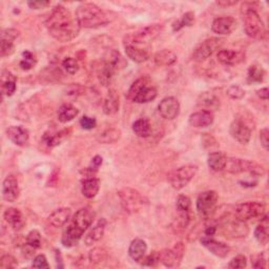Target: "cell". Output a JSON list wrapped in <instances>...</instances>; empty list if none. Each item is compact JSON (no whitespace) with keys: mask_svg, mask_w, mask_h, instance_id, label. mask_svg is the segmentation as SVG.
I'll return each mask as SVG.
<instances>
[{"mask_svg":"<svg viewBox=\"0 0 269 269\" xmlns=\"http://www.w3.org/2000/svg\"><path fill=\"white\" fill-rule=\"evenodd\" d=\"M45 27L53 38L60 42L74 40L79 32L80 26L72 15L71 11L62 5L56 6L45 20Z\"/></svg>","mask_w":269,"mask_h":269,"instance_id":"6da1fadb","label":"cell"},{"mask_svg":"<svg viewBox=\"0 0 269 269\" xmlns=\"http://www.w3.org/2000/svg\"><path fill=\"white\" fill-rule=\"evenodd\" d=\"M96 214L90 207L80 209L73 217L71 223L63 231L61 243L64 247H74L77 245L83 234L93 224Z\"/></svg>","mask_w":269,"mask_h":269,"instance_id":"7a4b0ae2","label":"cell"},{"mask_svg":"<svg viewBox=\"0 0 269 269\" xmlns=\"http://www.w3.org/2000/svg\"><path fill=\"white\" fill-rule=\"evenodd\" d=\"M255 3H245L242 5L241 14L244 22V30L248 37L255 40H264L267 38V30L265 24L256 11Z\"/></svg>","mask_w":269,"mask_h":269,"instance_id":"3957f363","label":"cell"},{"mask_svg":"<svg viewBox=\"0 0 269 269\" xmlns=\"http://www.w3.org/2000/svg\"><path fill=\"white\" fill-rule=\"evenodd\" d=\"M76 19L80 28L97 29L109 23L108 15L95 4L84 3L78 6L76 10Z\"/></svg>","mask_w":269,"mask_h":269,"instance_id":"277c9868","label":"cell"},{"mask_svg":"<svg viewBox=\"0 0 269 269\" xmlns=\"http://www.w3.org/2000/svg\"><path fill=\"white\" fill-rule=\"evenodd\" d=\"M158 96V91L151 84L148 77H141L134 81L127 92V99L136 103H149Z\"/></svg>","mask_w":269,"mask_h":269,"instance_id":"5b68a950","label":"cell"},{"mask_svg":"<svg viewBox=\"0 0 269 269\" xmlns=\"http://www.w3.org/2000/svg\"><path fill=\"white\" fill-rule=\"evenodd\" d=\"M224 169L232 175L248 173L253 177H262L265 175V168L254 161L239 158H227Z\"/></svg>","mask_w":269,"mask_h":269,"instance_id":"8992f818","label":"cell"},{"mask_svg":"<svg viewBox=\"0 0 269 269\" xmlns=\"http://www.w3.org/2000/svg\"><path fill=\"white\" fill-rule=\"evenodd\" d=\"M118 197L120 199L122 209L130 215L141 212L149 202L138 190L130 187H125L119 190Z\"/></svg>","mask_w":269,"mask_h":269,"instance_id":"52a82bcc","label":"cell"},{"mask_svg":"<svg viewBox=\"0 0 269 269\" xmlns=\"http://www.w3.org/2000/svg\"><path fill=\"white\" fill-rule=\"evenodd\" d=\"M220 226L225 237L231 239H241L245 238L248 232V226L244 220H241L236 215H225L220 220Z\"/></svg>","mask_w":269,"mask_h":269,"instance_id":"ba28073f","label":"cell"},{"mask_svg":"<svg viewBox=\"0 0 269 269\" xmlns=\"http://www.w3.org/2000/svg\"><path fill=\"white\" fill-rule=\"evenodd\" d=\"M198 169L199 167L195 164H185L180 166L168 175L169 184L177 190L184 188L197 175Z\"/></svg>","mask_w":269,"mask_h":269,"instance_id":"9c48e42d","label":"cell"},{"mask_svg":"<svg viewBox=\"0 0 269 269\" xmlns=\"http://www.w3.org/2000/svg\"><path fill=\"white\" fill-rule=\"evenodd\" d=\"M163 30L162 24H151L145 28H142L136 32L126 35L124 37V45H139L142 43H148L154 40L161 34Z\"/></svg>","mask_w":269,"mask_h":269,"instance_id":"30bf717a","label":"cell"},{"mask_svg":"<svg viewBox=\"0 0 269 269\" xmlns=\"http://www.w3.org/2000/svg\"><path fill=\"white\" fill-rule=\"evenodd\" d=\"M219 201V194L215 190H206L199 194L197 199V211L199 215L209 219L215 213Z\"/></svg>","mask_w":269,"mask_h":269,"instance_id":"8fae6325","label":"cell"},{"mask_svg":"<svg viewBox=\"0 0 269 269\" xmlns=\"http://www.w3.org/2000/svg\"><path fill=\"white\" fill-rule=\"evenodd\" d=\"M265 205L260 202H246L236 206L235 215L244 221L251 219L263 218L265 216Z\"/></svg>","mask_w":269,"mask_h":269,"instance_id":"7c38bea8","label":"cell"},{"mask_svg":"<svg viewBox=\"0 0 269 269\" xmlns=\"http://www.w3.org/2000/svg\"><path fill=\"white\" fill-rule=\"evenodd\" d=\"M185 246L183 243H177L173 248H167L159 251L160 262L166 267H178L184 256Z\"/></svg>","mask_w":269,"mask_h":269,"instance_id":"4fadbf2b","label":"cell"},{"mask_svg":"<svg viewBox=\"0 0 269 269\" xmlns=\"http://www.w3.org/2000/svg\"><path fill=\"white\" fill-rule=\"evenodd\" d=\"M223 44V40L220 38H210L202 42L200 45L197 46V48L193 51L192 53V59L194 61H198V62H201V61L206 60L207 58H210L215 51H217L218 48H220Z\"/></svg>","mask_w":269,"mask_h":269,"instance_id":"5bb4252c","label":"cell"},{"mask_svg":"<svg viewBox=\"0 0 269 269\" xmlns=\"http://www.w3.org/2000/svg\"><path fill=\"white\" fill-rule=\"evenodd\" d=\"M229 132L231 137L241 144H247L251 138V128L239 118L232 121Z\"/></svg>","mask_w":269,"mask_h":269,"instance_id":"9a60e30c","label":"cell"},{"mask_svg":"<svg viewBox=\"0 0 269 269\" xmlns=\"http://www.w3.org/2000/svg\"><path fill=\"white\" fill-rule=\"evenodd\" d=\"M158 111L165 120H174L180 113V103L175 97H166L159 103Z\"/></svg>","mask_w":269,"mask_h":269,"instance_id":"2e32d148","label":"cell"},{"mask_svg":"<svg viewBox=\"0 0 269 269\" xmlns=\"http://www.w3.org/2000/svg\"><path fill=\"white\" fill-rule=\"evenodd\" d=\"M19 183L15 176L10 175L3 182V199L9 203H13L19 198Z\"/></svg>","mask_w":269,"mask_h":269,"instance_id":"e0dca14e","label":"cell"},{"mask_svg":"<svg viewBox=\"0 0 269 269\" xmlns=\"http://www.w3.org/2000/svg\"><path fill=\"white\" fill-rule=\"evenodd\" d=\"M201 243L207 250L211 251L214 255L218 256V258L224 259L230 252V247L227 244L216 241L213 237H202Z\"/></svg>","mask_w":269,"mask_h":269,"instance_id":"ac0fdd59","label":"cell"},{"mask_svg":"<svg viewBox=\"0 0 269 269\" xmlns=\"http://www.w3.org/2000/svg\"><path fill=\"white\" fill-rule=\"evenodd\" d=\"M237 28V21L231 16L218 17L213 21L212 30L218 35H229Z\"/></svg>","mask_w":269,"mask_h":269,"instance_id":"d6986e66","label":"cell"},{"mask_svg":"<svg viewBox=\"0 0 269 269\" xmlns=\"http://www.w3.org/2000/svg\"><path fill=\"white\" fill-rule=\"evenodd\" d=\"M217 58L224 65H237L245 60V53L236 50H220Z\"/></svg>","mask_w":269,"mask_h":269,"instance_id":"ffe728a7","label":"cell"},{"mask_svg":"<svg viewBox=\"0 0 269 269\" xmlns=\"http://www.w3.org/2000/svg\"><path fill=\"white\" fill-rule=\"evenodd\" d=\"M214 114L213 112L210 111H200V112H195L193 114H191L189 116L188 119V123L193 126V127H197V128H205V127H209L214 123Z\"/></svg>","mask_w":269,"mask_h":269,"instance_id":"44dd1931","label":"cell"},{"mask_svg":"<svg viewBox=\"0 0 269 269\" xmlns=\"http://www.w3.org/2000/svg\"><path fill=\"white\" fill-rule=\"evenodd\" d=\"M107 221L104 218H101L90 230L84 237V244L87 246H92L93 244L100 241L105 232Z\"/></svg>","mask_w":269,"mask_h":269,"instance_id":"7402d4cb","label":"cell"},{"mask_svg":"<svg viewBox=\"0 0 269 269\" xmlns=\"http://www.w3.org/2000/svg\"><path fill=\"white\" fill-rule=\"evenodd\" d=\"M7 136L17 146L27 145L30 139V132L22 126H10L7 129Z\"/></svg>","mask_w":269,"mask_h":269,"instance_id":"603a6c76","label":"cell"},{"mask_svg":"<svg viewBox=\"0 0 269 269\" xmlns=\"http://www.w3.org/2000/svg\"><path fill=\"white\" fill-rule=\"evenodd\" d=\"M4 219L14 230H21L26 225V219H24L22 213L14 207H10V209L6 210Z\"/></svg>","mask_w":269,"mask_h":269,"instance_id":"cb8c5ba5","label":"cell"},{"mask_svg":"<svg viewBox=\"0 0 269 269\" xmlns=\"http://www.w3.org/2000/svg\"><path fill=\"white\" fill-rule=\"evenodd\" d=\"M72 211L68 207H61V209L56 210L50 216H48V222L56 228H60L64 226L71 219Z\"/></svg>","mask_w":269,"mask_h":269,"instance_id":"d4e9b609","label":"cell"},{"mask_svg":"<svg viewBox=\"0 0 269 269\" xmlns=\"http://www.w3.org/2000/svg\"><path fill=\"white\" fill-rule=\"evenodd\" d=\"M120 108V97L117 91L109 90L103 101V113L105 115H115Z\"/></svg>","mask_w":269,"mask_h":269,"instance_id":"484cf974","label":"cell"},{"mask_svg":"<svg viewBox=\"0 0 269 269\" xmlns=\"http://www.w3.org/2000/svg\"><path fill=\"white\" fill-rule=\"evenodd\" d=\"M17 79L9 71H3L2 73V95L11 97L13 96L17 89Z\"/></svg>","mask_w":269,"mask_h":269,"instance_id":"4316f807","label":"cell"},{"mask_svg":"<svg viewBox=\"0 0 269 269\" xmlns=\"http://www.w3.org/2000/svg\"><path fill=\"white\" fill-rule=\"evenodd\" d=\"M146 251H148V244L144 240L134 239L131 241L128 248V254L133 261L140 262L145 256Z\"/></svg>","mask_w":269,"mask_h":269,"instance_id":"83f0119b","label":"cell"},{"mask_svg":"<svg viewBox=\"0 0 269 269\" xmlns=\"http://www.w3.org/2000/svg\"><path fill=\"white\" fill-rule=\"evenodd\" d=\"M124 50L126 56L137 63H143L148 61L151 57V54L145 48L139 47L138 45H124Z\"/></svg>","mask_w":269,"mask_h":269,"instance_id":"f1b7e54d","label":"cell"},{"mask_svg":"<svg viewBox=\"0 0 269 269\" xmlns=\"http://www.w3.org/2000/svg\"><path fill=\"white\" fill-rule=\"evenodd\" d=\"M99 189H100L99 179H97L95 177H91L82 181L81 191L85 198H88V199L95 198L97 193L99 192Z\"/></svg>","mask_w":269,"mask_h":269,"instance_id":"f546056e","label":"cell"},{"mask_svg":"<svg viewBox=\"0 0 269 269\" xmlns=\"http://www.w3.org/2000/svg\"><path fill=\"white\" fill-rule=\"evenodd\" d=\"M254 238L261 245H266L269 241V221L268 217L265 215L261 222L256 225L254 229Z\"/></svg>","mask_w":269,"mask_h":269,"instance_id":"4dcf8cb0","label":"cell"},{"mask_svg":"<svg viewBox=\"0 0 269 269\" xmlns=\"http://www.w3.org/2000/svg\"><path fill=\"white\" fill-rule=\"evenodd\" d=\"M79 114L78 108L71 103H64L61 105L58 109V120L62 123H68V122L74 120Z\"/></svg>","mask_w":269,"mask_h":269,"instance_id":"1f68e13d","label":"cell"},{"mask_svg":"<svg viewBox=\"0 0 269 269\" xmlns=\"http://www.w3.org/2000/svg\"><path fill=\"white\" fill-rule=\"evenodd\" d=\"M198 104L200 106H204L206 109L205 111H217L220 107V99L219 98L210 92H205L202 95H200L198 99Z\"/></svg>","mask_w":269,"mask_h":269,"instance_id":"d6a6232c","label":"cell"},{"mask_svg":"<svg viewBox=\"0 0 269 269\" xmlns=\"http://www.w3.org/2000/svg\"><path fill=\"white\" fill-rule=\"evenodd\" d=\"M132 131L139 138H149L152 134V124L149 119H138L132 123Z\"/></svg>","mask_w":269,"mask_h":269,"instance_id":"836d02e7","label":"cell"},{"mask_svg":"<svg viewBox=\"0 0 269 269\" xmlns=\"http://www.w3.org/2000/svg\"><path fill=\"white\" fill-rule=\"evenodd\" d=\"M154 62L158 66H170L177 62V55L169 50H162L155 55Z\"/></svg>","mask_w":269,"mask_h":269,"instance_id":"e575fe53","label":"cell"},{"mask_svg":"<svg viewBox=\"0 0 269 269\" xmlns=\"http://www.w3.org/2000/svg\"><path fill=\"white\" fill-rule=\"evenodd\" d=\"M227 158L226 156L221 152H215L211 153L207 157V164H209L210 168L214 172H221L224 169L226 164Z\"/></svg>","mask_w":269,"mask_h":269,"instance_id":"d590c367","label":"cell"},{"mask_svg":"<svg viewBox=\"0 0 269 269\" xmlns=\"http://www.w3.org/2000/svg\"><path fill=\"white\" fill-rule=\"evenodd\" d=\"M116 72L117 71L111 64L103 61L101 66L98 69V78H99V81L103 87H107L112 82Z\"/></svg>","mask_w":269,"mask_h":269,"instance_id":"8d00e7d4","label":"cell"},{"mask_svg":"<svg viewBox=\"0 0 269 269\" xmlns=\"http://www.w3.org/2000/svg\"><path fill=\"white\" fill-rule=\"evenodd\" d=\"M121 138V131L117 128H107L97 134V141L102 144H113Z\"/></svg>","mask_w":269,"mask_h":269,"instance_id":"74e56055","label":"cell"},{"mask_svg":"<svg viewBox=\"0 0 269 269\" xmlns=\"http://www.w3.org/2000/svg\"><path fill=\"white\" fill-rule=\"evenodd\" d=\"M66 137V130H61L58 132L46 131L42 136V142L48 148H55L64 140Z\"/></svg>","mask_w":269,"mask_h":269,"instance_id":"f35d334b","label":"cell"},{"mask_svg":"<svg viewBox=\"0 0 269 269\" xmlns=\"http://www.w3.org/2000/svg\"><path fill=\"white\" fill-rule=\"evenodd\" d=\"M105 62L111 64L116 71L123 69L126 65V61L117 50H111L104 59Z\"/></svg>","mask_w":269,"mask_h":269,"instance_id":"ab89813d","label":"cell"},{"mask_svg":"<svg viewBox=\"0 0 269 269\" xmlns=\"http://www.w3.org/2000/svg\"><path fill=\"white\" fill-rule=\"evenodd\" d=\"M264 77H265V71L261 65L253 64L249 66L247 74V81L249 83H260L264 80Z\"/></svg>","mask_w":269,"mask_h":269,"instance_id":"60d3db41","label":"cell"},{"mask_svg":"<svg viewBox=\"0 0 269 269\" xmlns=\"http://www.w3.org/2000/svg\"><path fill=\"white\" fill-rule=\"evenodd\" d=\"M194 22V14L192 12H187V13L183 14L182 17L173 23V31L174 32H178L180 30H182L183 28H186V27H191Z\"/></svg>","mask_w":269,"mask_h":269,"instance_id":"b9f144b4","label":"cell"},{"mask_svg":"<svg viewBox=\"0 0 269 269\" xmlns=\"http://www.w3.org/2000/svg\"><path fill=\"white\" fill-rule=\"evenodd\" d=\"M107 250L103 247H95L89 253V260L92 264H99L107 259Z\"/></svg>","mask_w":269,"mask_h":269,"instance_id":"7bdbcfd3","label":"cell"},{"mask_svg":"<svg viewBox=\"0 0 269 269\" xmlns=\"http://www.w3.org/2000/svg\"><path fill=\"white\" fill-rule=\"evenodd\" d=\"M27 245L33 249H38L41 247V244H42V238L40 232L38 230H32L30 231L28 236H27Z\"/></svg>","mask_w":269,"mask_h":269,"instance_id":"ee69618b","label":"cell"},{"mask_svg":"<svg viewBox=\"0 0 269 269\" xmlns=\"http://www.w3.org/2000/svg\"><path fill=\"white\" fill-rule=\"evenodd\" d=\"M36 64V59L35 56L32 52L30 51H24L22 53V59L20 60V68L23 71H30L34 68V65Z\"/></svg>","mask_w":269,"mask_h":269,"instance_id":"f6af8a7d","label":"cell"},{"mask_svg":"<svg viewBox=\"0 0 269 269\" xmlns=\"http://www.w3.org/2000/svg\"><path fill=\"white\" fill-rule=\"evenodd\" d=\"M191 222V215L190 213H179L178 218L174 222V228L177 230L185 229Z\"/></svg>","mask_w":269,"mask_h":269,"instance_id":"bcb514c9","label":"cell"},{"mask_svg":"<svg viewBox=\"0 0 269 269\" xmlns=\"http://www.w3.org/2000/svg\"><path fill=\"white\" fill-rule=\"evenodd\" d=\"M176 207H177L178 213H190L191 201L187 197V195L181 194V195H179L178 199H177Z\"/></svg>","mask_w":269,"mask_h":269,"instance_id":"7dc6e473","label":"cell"},{"mask_svg":"<svg viewBox=\"0 0 269 269\" xmlns=\"http://www.w3.org/2000/svg\"><path fill=\"white\" fill-rule=\"evenodd\" d=\"M62 68L65 70V72L70 75H75L76 73L79 71V63L75 58H65L62 61Z\"/></svg>","mask_w":269,"mask_h":269,"instance_id":"c3c4849f","label":"cell"},{"mask_svg":"<svg viewBox=\"0 0 269 269\" xmlns=\"http://www.w3.org/2000/svg\"><path fill=\"white\" fill-rule=\"evenodd\" d=\"M139 263H141L143 266L156 267L160 263V254H159V251H153L151 254L145 255Z\"/></svg>","mask_w":269,"mask_h":269,"instance_id":"681fc988","label":"cell"},{"mask_svg":"<svg viewBox=\"0 0 269 269\" xmlns=\"http://www.w3.org/2000/svg\"><path fill=\"white\" fill-rule=\"evenodd\" d=\"M15 51V44L14 41L2 39V43H0V53H2V57H8L11 56Z\"/></svg>","mask_w":269,"mask_h":269,"instance_id":"f907efd6","label":"cell"},{"mask_svg":"<svg viewBox=\"0 0 269 269\" xmlns=\"http://www.w3.org/2000/svg\"><path fill=\"white\" fill-rule=\"evenodd\" d=\"M247 266V259L245 255L239 254L235 258H232L231 261L228 264V268L231 269H241V268H245Z\"/></svg>","mask_w":269,"mask_h":269,"instance_id":"816d5d0a","label":"cell"},{"mask_svg":"<svg viewBox=\"0 0 269 269\" xmlns=\"http://www.w3.org/2000/svg\"><path fill=\"white\" fill-rule=\"evenodd\" d=\"M18 262L14 258L13 255L11 254H4L0 259V267L6 269V268H15L17 267Z\"/></svg>","mask_w":269,"mask_h":269,"instance_id":"f5cc1de1","label":"cell"},{"mask_svg":"<svg viewBox=\"0 0 269 269\" xmlns=\"http://www.w3.org/2000/svg\"><path fill=\"white\" fill-rule=\"evenodd\" d=\"M227 96L230 97L231 99H242V98L245 96V91H244L243 89H241L240 87H237V85H232V87H230L227 92H226Z\"/></svg>","mask_w":269,"mask_h":269,"instance_id":"db71d44e","label":"cell"},{"mask_svg":"<svg viewBox=\"0 0 269 269\" xmlns=\"http://www.w3.org/2000/svg\"><path fill=\"white\" fill-rule=\"evenodd\" d=\"M97 125V120L93 117H89V116H83L80 119V126L83 129H87V130H91L93 128H95Z\"/></svg>","mask_w":269,"mask_h":269,"instance_id":"11a10c76","label":"cell"},{"mask_svg":"<svg viewBox=\"0 0 269 269\" xmlns=\"http://www.w3.org/2000/svg\"><path fill=\"white\" fill-rule=\"evenodd\" d=\"M251 266L256 269L266 268V259L263 253L251 256Z\"/></svg>","mask_w":269,"mask_h":269,"instance_id":"9f6ffc18","label":"cell"},{"mask_svg":"<svg viewBox=\"0 0 269 269\" xmlns=\"http://www.w3.org/2000/svg\"><path fill=\"white\" fill-rule=\"evenodd\" d=\"M83 91H84V89H83V87H81L80 84L72 83V85H70V87L66 89V94H68V96L77 98L83 94Z\"/></svg>","mask_w":269,"mask_h":269,"instance_id":"6f0895ef","label":"cell"},{"mask_svg":"<svg viewBox=\"0 0 269 269\" xmlns=\"http://www.w3.org/2000/svg\"><path fill=\"white\" fill-rule=\"evenodd\" d=\"M33 267L35 268H50L47 259L44 254H38L33 260Z\"/></svg>","mask_w":269,"mask_h":269,"instance_id":"680465c9","label":"cell"},{"mask_svg":"<svg viewBox=\"0 0 269 269\" xmlns=\"http://www.w3.org/2000/svg\"><path fill=\"white\" fill-rule=\"evenodd\" d=\"M19 36V32L15 29H8L5 30L2 34V39H7L11 41H15Z\"/></svg>","mask_w":269,"mask_h":269,"instance_id":"91938a15","label":"cell"},{"mask_svg":"<svg viewBox=\"0 0 269 269\" xmlns=\"http://www.w3.org/2000/svg\"><path fill=\"white\" fill-rule=\"evenodd\" d=\"M51 5L50 2H46V0H34V2H29L28 6L32 9V10H41V9H45L48 6Z\"/></svg>","mask_w":269,"mask_h":269,"instance_id":"94428289","label":"cell"},{"mask_svg":"<svg viewBox=\"0 0 269 269\" xmlns=\"http://www.w3.org/2000/svg\"><path fill=\"white\" fill-rule=\"evenodd\" d=\"M268 137H269V130L267 127H265L260 131V141L262 146L266 151H268V145H269Z\"/></svg>","mask_w":269,"mask_h":269,"instance_id":"6125c7cd","label":"cell"},{"mask_svg":"<svg viewBox=\"0 0 269 269\" xmlns=\"http://www.w3.org/2000/svg\"><path fill=\"white\" fill-rule=\"evenodd\" d=\"M102 162H103V159L101 156H95L93 158L92 160V163H91V167L98 170V168H99L101 165H102Z\"/></svg>","mask_w":269,"mask_h":269,"instance_id":"be15d7a7","label":"cell"},{"mask_svg":"<svg viewBox=\"0 0 269 269\" xmlns=\"http://www.w3.org/2000/svg\"><path fill=\"white\" fill-rule=\"evenodd\" d=\"M238 2L237 0H220V2H217V5L220 7H223V8H227V7H231V6H235L237 5Z\"/></svg>","mask_w":269,"mask_h":269,"instance_id":"e7e4bbea","label":"cell"},{"mask_svg":"<svg viewBox=\"0 0 269 269\" xmlns=\"http://www.w3.org/2000/svg\"><path fill=\"white\" fill-rule=\"evenodd\" d=\"M256 95H258L261 99L263 100H268V96H269V90L268 88H264L261 89L259 91H256Z\"/></svg>","mask_w":269,"mask_h":269,"instance_id":"03108f58","label":"cell"},{"mask_svg":"<svg viewBox=\"0 0 269 269\" xmlns=\"http://www.w3.org/2000/svg\"><path fill=\"white\" fill-rule=\"evenodd\" d=\"M56 262H57V267L59 268H63V264L62 263V259H61V253L59 250H56Z\"/></svg>","mask_w":269,"mask_h":269,"instance_id":"003e7915","label":"cell"}]
</instances>
